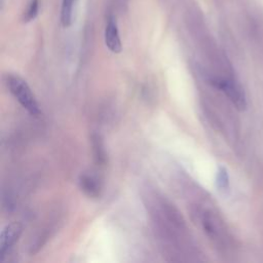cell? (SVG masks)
I'll use <instances>...</instances> for the list:
<instances>
[{
    "label": "cell",
    "mask_w": 263,
    "mask_h": 263,
    "mask_svg": "<svg viewBox=\"0 0 263 263\" xmlns=\"http://www.w3.org/2000/svg\"><path fill=\"white\" fill-rule=\"evenodd\" d=\"M7 86L18 103L31 114L37 116L40 114V108L28 83L17 75H7Z\"/></svg>",
    "instance_id": "1"
},
{
    "label": "cell",
    "mask_w": 263,
    "mask_h": 263,
    "mask_svg": "<svg viewBox=\"0 0 263 263\" xmlns=\"http://www.w3.org/2000/svg\"><path fill=\"white\" fill-rule=\"evenodd\" d=\"M212 84L223 91L236 109L245 110L247 108V98L243 88L235 80L229 78H214L212 79Z\"/></svg>",
    "instance_id": "2"
},
{
    "label": "cell",
    "mask_w": 263,
    "mask_h": 263,
    "mask_svg": "<svg viewBox=\"0 0 263 263\" xmlns=\"http://www.w3.org/2000/svg\"><path fill=\"white\" fill-rule=\"evenodd\" d=\"M23 231V226L18 222L7 224L0 234V260L3 261L6 253L16 242Z\"/></svg>",
    "instance_id": "3"
},
{
    "label": "cell",
    "mask_w": 263,
    "mask_h": 263,
    "mask_svg": "<svg viewBox=\"0 0 263 263\" xmlns=\"http://www.w3.org/2000/svg\"><path fill=\"white\" fill-rule=\"evenodd\" d=\"M105 43L109 50L114 53H118L122 49L116 18L113 14H109L107 17L105 27Z\"/></svg>",
    "instance_id": "4"
},
{
    "label": "cell",
    "mask_w": 263,
    "mask_h": 263,
    "mask_svg": "<svg viewBox=\"0 0 263 263\" xmlns=\"http://www.w3.org/2000/svg\"><path fill=\"white\" fill-rule=\"evenodd\" d=\"M98 181L99 180L96 179L93 176H90L87 174L81 175L80 180H79L80 188L89 197H98L100 195V191H101L100 182H98Z\"/></svg>",
    "instance_id": "5"
},
{
    "label": "cell",
    "mask_w": 263,
    "mask_h": 263,
    "mask_svg": "<svg viewBox=\"0 0 263 263\" xmlns=\"http://www.w3.org/2000/svg\"><path fill=\"white\" fill-rule=\"evenodd\" d=\"M39 10V0H29L28 4L26 6V9L24 10L23 13V22L28 23L34 20Z\"/></svg>",
    "instance_id": "6"
},
{
    "label": "cell",
    "mask_w": 263,
    "mask_h": 263,
    "mask_svg": "<svg viewBox=\"0 0 263 263\" xmlns=\"http://www.w3.org/2000/svg\"><path fill=\"white\" fill-rule=\"evenodd\" d=\"M216 184L220 189H226L229 186V177L227 170L224 166H220L216 176Z\"/></svg>",
    "instance_id": "7"
},
{
    "label": "cell",
    "mask_w": 263,
    "mask_h": 263,
    "mask_svg": "<svg viewBox=\"0 0 263 263\" xmlns=\"http://www.w3.org/2000/svg\"><path fill=\"white\" fill-rule=\"evenodd\" d=\"M93 140H95L93 146H95V150H96L95 157L97 158V161L99 163H104L106 161V155H105V151H104V148L102 145V141L99 137H96Z\"/></svg>",
    "instance_id": "8"
}]
</instances>
